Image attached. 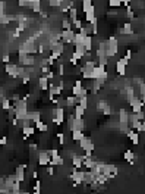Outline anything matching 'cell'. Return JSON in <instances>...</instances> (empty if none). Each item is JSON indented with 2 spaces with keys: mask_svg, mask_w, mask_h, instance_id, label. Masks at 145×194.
Segmentation results:
<instances>
[{
  "mask_svg": "<svg viewBox=\"0 0 145 194\" xmlns=\"http://www.w3.org/2000/svg\"><path fill=\"white\" fill-rule=\"evenodd\" d=\"M9 59H11V56H9V55H5V56H3V59H2V60H3V62H5V63H9Z\"/></svg>",
  "mask_w": 145,
  "mask_h": 194,
  "instance_id": "50",
  "label": "cell"
},
{
  "mask_svg": "<svg viewBox=\"0 0 145 194\" xmlns=\"http://www.w3.org/2000/svg\"><path fill=\"white\" fill-rule=\"evenodd\" d=\"M82 138H85V134H84L82 129H75V131H72V141L79 143Z\"/></svg>",
  "mask_w": 145,
  "mask_h": 194,
  "instance_id": "19",
  "label": "cell"
},
{
  "mask_svg": "<svg viewBox=\"0 0 145 194\" xmlns=\"http://www.w3.org/2000/svg\"><path fill=\"white\" fill-rule=\"evenodd\" d=\"M18 5L21 8H26V0H18Z\"/></svg>",
  "mask_w": 145,
  "mask_h": 194,
  "instance_id": "49",
  "label": "cell"
},
{
  "mask_svg": "<svg viewBox=\"0 0 145 194\" xmlns=\"http://www.w3.org/2000/svg\"><path fill=\"white\" fill-rule=\"evenodd\" d=\"M85 96H88V90L82 87V88H81V91H79V94L76 96V97H78V99H81V97H85Z\"/></svg>",
  "mask_w": 145,
  "mask_h": 194,
  "instance_id": "39",
  "label": "cell"
},
{
  "mask_svg": "<svg viewBox=\"0 0 145 194\" xmlns=\"http://www.w3.org/2000/svg\"><path fill=\"white\" fill-rule=\"evenodd\" d=\"M128 134V137H129V140L132 141V144H139V134H138V131L136 129H132V128H129V131L126 132Z\"/></svg>",
  "mask_w": 145,
  "mask_h": 194,
  "instance_id": "15",
  "label": "cell"
},
{
  "mask_svg": "<svg viewBox=\"0 0 145 194\" xmlns=\"http://www.w3.org/2000/svg\"><path fill=\"white\" fill-rule=\"evenodd\" d=\"M101 172L106 175V177H109V180H112L114 177H117V168L114 166V165H103V168H101Z\"/></svg>",
  "mask_w": 145,
  "mask_h": 194,
  "instance_id": "6",
  "label": "cell"
},
{
  "mask_svg": "<svg viewBox=\"0 0 145 194\" xmlns=\"http://www.w3.org/2000/svg\"><path fill=\"white\" fill-rule=\"evenodd\" d=\"M120 34H125V35H132L134 34V27L131 22H126L123 24V27L120 28Z\"/></svg>",
  "mask_w": 145,
  "mask_h": 194,
  "instance_id": "18",
  "label": "cell"
},
{
  "mask_svg": "<svg viewBox=\"0 0 145 194\" xmlns=\"http://www.w3.org/2000/svg\"><path fill=\"white\" fill-rule=\"evenodd\" d=\"M84 47L87 52L92 50V37L91 35H85V40H84Z\"/></svg>",
  "mask_w": 145,
  "mask_h": 194,
  "instance_id": "26",
  "label": "cell"
},
{
  "mask_svg": "<svg viewBox=\"0 0 145 194\" xmlns=\"http://www.w3.org/2000/svg\"><path fill=\"white\" fill-rule=\"evenodd\" d=\"M75 31L73 30H63L62 33H60V37H62V41L63 43H73V37H75Z\"/></svg>",
  "mask_w": 145,
  "mask_h": 194,
  "instance_id": "11",
  "label": "cell"
},
{
  "mask_svg": "<svg viewBox=\"0 0 145 194\" xmlns=\"http://www.w3.org/2000/svg\"><path fill=\"white\" fill-rule=\"evenodd\" d=\"M126 100L129 102L132 97H135V90H134V87H131V85H126Z\"/></svg>",
  "mask_w": 145,
  "mask_h": 194,
  "instance_id": "33",
  "label": "cell"
},
{
  "mask_svg": "<svg viewBox=\"0 0 145 194\" xmlns=\"http://www.w3.org/2000/svg\"><path fill=\"white\" fill-rule=\"evenodd\" d=\"M123 157H125V160H126V162H129L131 165H134L135 153L132 151V150H126V151H125V154H123Z\"/></svg>",
  "mask_w": 145,
  "mask_h": 194,
  "instance_id": "24",
  "label": "cell"
},
{
  "mask_svg": "<svg viewBox=\"0 0 145 194\" xmlns=\"http://www.w3.org/2000/svg\"><path fill=\"white\" fill-rule=\"evenodd\" d=\"M129 63V60L126 57H122L116 62V72L120 75V77H125L126 75V65Z\"/></svg>",
  "mask_w": 145,
  "mask_h": 194,
  "instance_id": "7",
  "label": "cell"
},
{
  "mask_svg": "<svg viewBox=\"0 0 145 194\" xmlns=\"http://www.w3.org/2000/svg\"><path fill=\"white\" fill-rule=\"evenodd\" d=\"M48 154H50V157H53V156L59 154V150L57 148H51V150H48Z\"/></svg>",
  "mask_w": 145,
  "mask_h": 194,
  "instance_id": "46",
  "label": "cell"
},
{
  "mask_svg": "<svg viewBox=\"0 0 145 194\" xmlns=\"http://www.w3.org/2000/svg\"><path fill=\"white\" fill-rule=\"evenodd\" d=\"M2 107H3V110H9L13 107V104H11V100L9 99H3L2 100Z\"/></svg>",
  "mask_w": 145,
  "mask_h": 194,
  "instance_id": "34",
  "label": "cell"
},
{
  "mask_svg": "<svg viewBox=\"0 0 145 194\" xmlns=\"http://www.w3.org/2000/svg\"><path fill=\"white\" fill-rule=\"evenodd\" d=\"M12 21H16V16H13V15H6V13H0V22L3 24V25H8L9 22Z\"/></svg>",
  "mask_w": 145,
  "mask_h": 194,
  "instance_id": "20",
  "label": "cell"
},
{
  "mask_svg": "<svg viewBox=\"0 0 145 194\" xmlns=\"http://www.w3.org/2000/svg\"><path fill=\"white\" fill-rule=\"evenodd\" d=\"M109 6L110 8H120L122 6V2L120 0H109Z\"/></svg>",
  "mask_w": 145,
  "mask_h": 194,
  "instance_id": "38",
  "label": "cell"
},
{
  "mask_svg": "<svg viewBox=\"0 0 145 194\" xmlns=\"http://www.w3.org/2000/svg\"><path fill=\"white\" fill-rule=\"evenodd\" d=\"M28 168V165H19V166H16V169H15V177H16V180L18 181H21L23 183L25 181V169Z\"/></svg>",
  "mask_w": 145,
  "mask_h": 194,
  "instance_id": "12",
  "label": "cell"
},
{
  "mask_svg": "<svg viewBox=\"0 0 145 194\" xmlns=\"http://www.w3.org/2000/svg\"><path fill=\"white\" fill-rule=\"evenodd\" d=\"M79 146H81V148H82L84 151H92V150H94V143L87 137L82 138V140L79 141Z\"/></svg>",
  "mask_w": 145,
  "mask_h": 194,
  "instance_id": "13",
  "label": "cell"
},
{
  "mask_svg": "<svg viewBox=\"0 0 145 194\" xmlns=\"http://www.w3.org/2000/svg\"><path fill=\"white\" fill-rule=\"evenodd\" d=\"M78 104H81L84 109H87V107H88V96L81 97V99H79V102H78Z\"/></svg>",
  "mask_w": 145,
  "mask_h": 194,
  "instance_id": "37",
  "label": "cell"
},
{
  "mask_svg": "<svg viewBox=\"0 0 145 194\" xmlns=\"http://www.w3.org/2000/svg\"><path fill=\"white\" fill-rule=\"evenodd\" d=\"M12 193H21V181H15V184L12 185Z\"/></svg>",
  "mask_w": 145,
  "mask_h": 194,
  "instance_id": "36",
  "label": "cell"
},
{
  "mask_svg": "<svg viewBox=\"0 0 145 194\" xmlns=\"http://www.w3.org/2000/svg\"><path fill=\"white\" fill-rule=\"evenodd\" d=\"M73 27H75V28H78V30H81V28L84 27V24H82L81 19H75V21H73Z\"/></svg>",
  "mask_w": 145,
  "mask_h": 194,
  "instance_id": "41",
  "label": "cell"
},
{
  "mask_svg": "<svg viewBox=\"0 0 145 194\" xmlns=\"http://www.w3.org/2000/svg\"><path fill=\"white\" fill-rule=\"evenodd\" d=\"M59 74H60V75H63V74H65V66H63V65H60V66H59Z\"/></svg>",
  "mask_w": 145,
  "mask_h": 194,
  "instance_id": "51",
  "label": "cell"
},
{
  "mask_svg": "<svg viewBox=\"0 0 145 194\" xmlns=\"http://www.w3.org/2000/svg\"><path fill=\"white\" fill-rule=\"evenodd\" d=\"M40 191H41V183L37 181V183H35V187H34V193H40Z\"/></svg>",
  "mask_w": 145,
  "mask_h": 194,
  "instance_id": "42",
  "label": "cell"
},
{
  "mask_svg": "<svg viewBox=\"0 0 145 194\" xmlns=\"http://www.w3.org/2000/svg\"><path fill=\"white\" fill-rule=\"evenodd\" d=\"M73 107H75V116H78V118H82L84 113H85V110H87V109H84L81 104H75Z\"/></svg>",
  "mask_w": 145,
  "mask_h": 194,
  "instance_id": "32",
  "label": "cell"
},
{
  "mask_svg": "<svg viewBox=\"0 0 145 194\" xmlns=\"http://www.w3.org/2000/svg\"><path fill=\"white\" fill-rule=\"evenodd\" d=\"M6 143H8V138H6V137L0 138V144H2V146H5V144H6Z\"/></svg>",
  "mask_w": 145,
  "mask_h": 194,
  "instance_id": "53",
  "label": "cell"
},
{
  "mask_svg": "<svg viewBox=\"0 0 145 194\" xmlns=\"http://www.w3.org/2000/svg\"><path fill=\"white\" fill-rule=\"evenodd\" d=\"M38 87H40V90H43V91L48 90V80H47L45 77H40V78H38Z\"/></svg>",
  "mask_w": 145,
  "mask_h": 194,
  "instance_id": "22",
  "label": "cell"
},
{
  "mask_svg": "<svg viewBox=\"0 0 145 194\" xmlns=\"http://www.w3.org/2000/svg\"><path fill=\"white\" fill-rule=\"evenodd\" d=\"M69 19L73 22L75 19H78V9L75 8V6H72L70 9H69Z\"/></svg>",
  "mask_w": 145,
  "mask_h": 194,
  "instance_id": "31",
  "label": "cell"
},
{
  "mask_svg": "<svg viewBox=\"0 0 145 194\" xmlns=\"http://www.w3.org/2000/svg\"><path fill=\"white\" fill-rule=\"evenodd\" d=\"M57 138H59V143H60V144H65V134H63V132H59V134H57Z\"/></svg>",
  "mask_w": 145,
  "mask_h": 194,
  "instance_id": "44",
  "label": "cell"
},
{
  "mask_svg": "<svg viewBox=\"0 0 145 194\" xmlns=\"http://www.w3.org/2000/svg\"><path fill=\"white\" fill-rule=\"evenodd\" d=\"M44 77H45V78H47V80H48V81H51V80H53V78H54V74H53L51 71H48L47 74H44Z\"/></svg>",
  "mask_w": 145,
  "mask_h": 194,
  "instance_id": "45",
  "label": "cell"
},
{
  "mask_svg": "<svg viewBox=\"0 0 145 194\" xmlns=\"http://www.w3.org/2000/svg\"><path fill=\"white\" fill-rule=\"evenodd\" d=\"M32 178H34V180H37V178H38V173H37V171L32 172Z\"/></svg>",
  "mask_w": 145,
  "mask_h": 194,
  "instance_id": "54",
  "label": "cell"
},
{
  "mask_svg": "<svg viewBox=\"0 0 145 194\" xmlns=\"http://www.w3.org/2000/svg\"><path fill=\"white\" fill-rule=\"evenodd\" d=\"M45 171H47V173H48V175H54V169H53V166H51V165H50V166H48Z\"/></svg>",
  "mask_w": 145,
  "mask_h": 194,
  "instance_id": "48",
  "label": "cell"
},
{
  "mask_svg": "<svg viewBox=\"0 0 145 194\" xmlns=\"http://www.w3.org/2000/svg\"><path fill=\"white\" fill-rule=\"evenodd\" d=\"M37 156H38V165L40 166H47L50 162V154L48 150H37Z\"/></svg>",
  "mask_w": 145,
  "mask_h": 194,
  "instance_id": "4",
  "label": "cell"
},
{
  "mask_svg": "<svg viewBox=\"0 0 145 194\" xmlns=\"http://www.w3.org/2000/svg\"><path fill=\"white\" fill-rule=\"evenodd\" d=\"M78 102H79V99L76 97V96H67L66 97V104L69 106V107H73L75 104H78Z\"/></svg>",
  "mask_w": 145,
  "mask_h": 194,
  "instance_id": "25",
  "label": "cell"
},
{
  "mask_svg": "<svg viewBox=\"0 0 145 194\" xmlns=\"http://www.w3.org/2000/svg\"><path fill=\"white\" fill-rule=\"evenodd\" d=\"M67 126L70 131H75V129H85V121L82 118H78L75 115H70L69 119H67Z\"/></svg>",
  "mask_w": 145,
  "mask_h": 194,
  "instance_id": "1",
  "label": "cell"
},
{
  "mask_svg": "<svg viewBox=\"0 0 145 194\" xmlns=\"http://www.w3.org/2000/svg\"><path fill=\"white\" fill-rule=\"evenodd\" d=\"M72 6H75V2L73 0H63L62 5H60V11H62V13H66V12H69V9Z\"/></svg>",
  "mask_w": 145,
  "mask_h": 194,
  "instance_id": "17",
  "label": "cell"
},
{
  "mask_svg": "<svg viewBox=\"0 0 145 194\" xmlns=\"http://www.w3.org/2000/svg\"><path fill=\"white\" fill-rule=\"evenodd\" d=\"M81 88H82V81H75V85L72 87V94L73 96H78L79 91H81Z\"/></svg>",
  "mask_w": 145,
  "mask_h": 194,
  "instance_id": "30",
  "label": "cell"
},
{
  "mask_svg": "<svg viewBox=\"0 0 145 194\" xmlns=\"http://www.w3.org/2000/svg\"><path fill=\"white\" fill-rule=\"evenodd\" d=\"M62 28H63V30H72V24H70V19L65 18V19L62 21Z\"/></svg>",
  "mask_w": 145,
  "mask_h": 194,
  "instance_id": "35",
  "label": "cell"
},
{
  "mask_svg": "<svg viewBox=\"0 0 145 194\" xmlns=\"http://www.w3.org/2000/svg\"><path fill=\"white\" fill-rule=\"evenodd\" d=\"M0 13H6V3L0 0Z\"/></svg>",
  "mask_w": 145,
  "mask_h": 194,
  "instance_id": "43",
  "label": "cell"
},
{
  "mask_svg": "<svg viewBox=\"0 0 145 194\" xmlns=\"http://www.w3.org/2000/svg\"><path fill=\"white\" fill-rule=\"evenodd\" d=\"M94 165H95V160L92 159V157H85L84 163H82V166H85V169H92Z\"/></svg>",
  "mask_w": 145,
  "mask_h": 194,
  "instance_id": "27",
  "label": "cell"
},
{
  "mask_svg": "<svg viewBox=\"0 0 145 194\" xmlns=\"http://www.w3.org/2000/svg\"><path fill=\"white\" fill-rule=\"evenodd\" d=\"M19 63L22 65V66H34L35 65V57L31 55V53H26V55H22V56H19Z\"/></svg>",
  "mask_w": 145,
  "mask_h": 194,
  "instance_id": "8",
  "label": "cell"
},
{
  "mask_svg": "<svg viewBox=\"0 0 145 194\" xmlns=\"http://www.w3.org/2000/svg\"><path fill=\"white\" fill-rule=\"evenodd\" d=\"M129 104H131L134 113H138V112L142 110V102H141V97H138V96L132 97V99L129 100Z\"/></svg>",
  "mask_w": 145,
  "mask_h": 194,
  "instance_id": "10",
  "label": "cell"
},
{
  "mask_svg": "<svg viewBox=\"0 0 145 194\" xmlns=\"http://www.w3.org/2000/svg\"><path fill=\"white\" fill-rule=\"evenodd\" d=\"M119 121H120V124H128V121H129V112L125 110V109H120V112H119Z\"/></svg>",
  "mask_w": 145,
  "mask_h": 194,
  "instance_id": "21",
  "label": "cell"
},
{
  "mask_svg": "<svg viewBox=\"0 0 145 194\" xmlns=\"http://www.w3.org/2000/svg\"><path fill=\"white\" fill-rule=\"evenodd\" d=\"M72 165H73V168H76V169H81L82 168V163H84V159H85V156L82 154H73L72 157Z\"/></svg>",
  "mask_w": 145,
  "mask_h": 194,
  "instance_id": "14",
  "label": "cell"
},
{
  "mask_svg": "<svg viewBox=\"0 0 145 194\" xmlns=\"http://www.w3.org/2000/svg\"><path fill=\"white\" fill-rule=\"evenodd\" d=\"M92 5V0H82V8H87Z\"/></svg>",
  "mask_w": 145,
  "mask_h": 194,
  "instance_id": "47",
  "label": "cell"
},
{
  "mask_svg": "<svg viewBox=\"0 0 145 194\" xmlns=\"http://www.w3.org/2000/svg\"><path fill=\"white\" fill-rule=\"evenodd\" d=\"M35 129H38L40 132H45V131L48 129V126H47V124H44V122L40 119L38 122H35Z\"/></svg>",
  "mask_w": 145,
  "mask_h": 194,
  "instance_id": "29",
  "label": "cell"
},
{
  "mask_svg": "<svg viewBox=\"0 0 145 194\" xmlns=\"http://www.w3.org/2000/svg\"><path fill=\"white\" fill-rule=\"evenodd\" d=\"M22 132H23V138L26 140L28 137H31V135H34V132H35V126H25V128H22Z\"/></svg>",
  "mask_w": 145,
  "mask_h": 194,
  "instance_id": "23",
  "label": "cell"
},
{
  "mask_svg": "<svg viewBox=\"0 0 145 194\" xmlns=\"http://www.w3.org/2000/svg\"><path fill=\"white\" fill-rule=\"evenodd\" d=\"M65 163V159L60 156V154H56V156H53L50 162H48V165H51V166H62Z\"/></svg>",
  "mask_w": 145,
  "mask_h": 194,
  "instance_id": "16",
  "label": "cell"
},
{
  "mask_svg": "<svg viewBox=\"0 0 145 194\" xmlns=\"http://www.w3.org/2000/svg\"><path fill=\"white\" fill-rule=\"evenodd\" d=\"M139 131H141V132L144 131V132H145V119L142 121V122H141V128H139Z\"/></svg>",
  "mask_w": 145,
  "mask_h": 194,
  "instance_id": "52",
  "label": "cell"
},
{
  "mask_svg": "<svg viewBox=\"0 0 145 194\" xmlns=\"http://www.w3.org/2000/svg\"><path fill=\"white\" fill-rule=\"evenodd\" d=\"M82 11L85 13V22H92L95 19V6L91 5V6H87V8H82Z\"/></svg>",
  "mask_w": 145,
  "mask_h": 194,
  "instance_id": "9",
  "label": "cell"
},
{
  "mask_svg": "<svg viewBox=\"0 0 145 194\" xmlns=\"http://www.w3.org/2000/svg\"><path fill=\"white\" fill-rule=\"evenodd\" d=\"M91 72H92V80H107V77H109L106 66H100V65H95V68Z\"/></svg>",
  "mask_w": 145,
  "mask_h": 194,
  "instance_id": "3",
  "label": "cell"
},
{
  "mask_svg": "<svg viewBox=\"0 0 145 194\" xmlns=\"http://www.w3.org/2000/svg\"><path fill=\"white\" fill-rule=\"evenodd\" d=\"M120 2H122V5H126V6H128V5H129V2H131V0H120Z\"/></svg>",
  "mask_w": 145,
  "mask_h": 194,
  "instance_id": "55",
  "label": "cell"
},
{
  "mask_svg": "<svg viewBox=\"0 0 145 194\" xmlns=\"http://www.w3.org/2000/svg\"><path fill=\"white\" fill-rule=\"evenodd\" d=\"M84 40H85V35L81 34V33H76L75 37H73V44H84Z\"/></svg>",
  "mask_w": 145,
  "mask_h": 194,
  "instance_id": "28",
  "label": "cell"
},
{
  "mask_svg": "<svg viewBox=\"0 0 145 194\" xmlns=\"http://www.w3.org/2000/svg\"><path fill=\"white\" fill-rule=\"evenodd\" d=\"M106 43H107V52H106L107 57L116 56L117 55V50H119V41H117V38L114 35H112V37H109V40Z\"/></svg>",
  "mask_w": 145,
  "mask_h": 194,
  "instance_id": "2",
  "label": "cell"
},
{
  "mask_svg": "<svg viewBox=\"0 0 145 194\" xmlns=\"http://www.w3.org/2000/svg\"><path fill=\"white\" fill-rule=\"evenodd\" d=\"M106 106H109V103L106 102V100H101V102H98V104H97V109H100V110H103Z\"/></svg>",
  "mask_w": 145,
  "mask_h": 194,
  "instance_id": "40",
  "label": "cell"
},
{
  "mask_svg": "<svg viewBox=\"0 0 145 194\" xmlns=\"http://www.w3.org/2000/svg\"><path fill=\"white\" fill-rule=\"evenodd\" d=\"M63 121H65V110L60 106H57V107L53 109V122L56 125H60Z\"/></svg>",
  "mask_w": 145,
  "mask_h": 194,
  "instance_id": "5",
  "label": "cell"
}]
</instances>
